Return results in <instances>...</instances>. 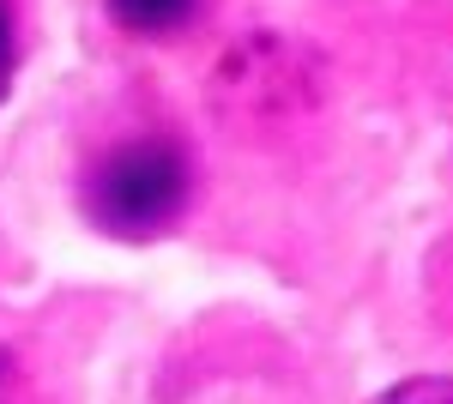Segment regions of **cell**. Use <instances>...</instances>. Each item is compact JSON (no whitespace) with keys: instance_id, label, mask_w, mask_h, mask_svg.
<instances>
[{"instance_id":"6da1fadb","label":"cell","mask_w":453,"mask_h":404,"mask_svg":"<svg viewBox=\"0 0 453 404\" xmlns=\"http://www.w3.org/2000/svg\"><path fill=\"white\" fill-rule=\"evenodd\" d=\"M194 157L170 133H134L104 145L79 169V217L121 248L164 241L194 211Z\"/></svg>"},{"instance_id":"277c9868","label":"cell","mask_w":453,"mask_h":404,"mask_svg":"<svg viewBox=\"0 0 453 404\" xmlns=\"http://www.w3.org/2000/svg\"><path fill=\"white\" fill-rule=\"evenodd\" d=\"M375 404H453V374H405Z\"/></svg>"},{"instance_id":"3957f363","label":"cell","mask_w":453,"mask_h":404,"mask_svg":"<svg viewBox=\"0 0 453 404\" xmlns=\"http://www.w3.org/2000/svg\"><path fill=\"white\" fill-rule=\"evenodd\" d=\"M109 25L127 36H145V42H164V36H181L200 12L206 0H104Z\"/></svg>"},{"instance_id":"5b68a950","label":"cell","mask_w":453,"mask_h":404,"mask_svg":"<svg viewBox=\"0 0 453 404\" xmlns=\"http://www.w3.org/2000/svg\"><path fill=\"white\" fill-rule=\"evenodd\" d=\"M12 85H19V12L12 0H0V109L12 97Z\"/></svg>"},{"instance_id":"8992f818","label":"cell","mask_w":453,"mask_h":404,"mask_svg":"<svg viewBox=\"0 0 453 404\" xmlns=\"http://www.w3.org/2000/svg\"><path fill=\"white\" fill-rule=\"evenodd\" d=\"M0 404H36V380L12 344H0Z\"/></svg>"},{"instance_id":"7a4b0ae2","label":"cell","mask_w":453,"mask_h":404,"mask_svg":"<svg viewBox=\"0 0 453 404\" xmlns=\"http://www.w3.org/2000/svg\"><path fill=\"white\" fill-rule=\"evenodd\" d=\"M211 91L224 109H254V115H290V109H314L320 103V55L296 36L260 31L236 42L224 61Z\"/></svg>"}]
</instances>
